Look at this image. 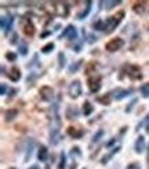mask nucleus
<instances>
[{
  "label": "nucleus",
  "mask_w": 149,
  "mask_h": 169,
  "mask_svg": "<svg viewBox=\"0 0 149 169\" xmlns=\"http://www.w3.org/2000/svg\"><path fill=\"white\" fill-rule=\"evenodd\" d=\"M123 17H124V13H123V11H120V13L116 14V15L107 18V21L104 22V31L107 32V33L113 32V31H115V28L119 25V22L122 21V18H123Z\"/></svg>",
  "instance_id": "obj_1"
},
{
  "label": "nucleus",
  "mask_w": 149,
  "mask_h": 169,
  "mask_svg": "<svg viewBox=\"0 0 149 169\" xmlns=\"http://www.w3.org/2000/svg\"><path fill=\"white\" fill-rule=\"evenodd\" d=\"M124 69H126V72H127V75H128V78H130V79L137 81V79H141V78H142L141 69H139V67H137V65L130 64V65H126V67H124Z\"/></svg>",
  "instance_id": "obj_2"
},
{
  "label": "nucleus",
  "mask_w": 149,
  "mask_h": 169,
  "mask_svg": "<svg viewBox=\"0 0 149 169\" xmlns=\"http://www.w3.org/2000/svg\"><path fill=\"white\" fill-rule=\"evenodd\" d=\"M123 44H124V42H123L120 38H115V39H110V40L105 44V49H107L108 51L113 53V51L120 50V49L123 47Z\"/></svg>",
  "instance_id": "obj_3"
},
{
  "label": "nucleus",
  "mask_w": 149,
  "mask_h": 169,
  "mask_svg": "<svg viewBox=\"0 0 149 169\" xmlns=\"http://www.w3.org/2000/svg\"><path fill=\"white\" fill-rule=\"evenodd\" d=\"M88 89L91 93H97L99 89H101V76L99 75H94V76H90L88 78Z\"/></svg>",
  "instance_id": "obj_4"
},
{
  "label": "nucleus",
  "mask_w": 149,
  "mask_h": 169,
  "mask_svg": "<svg viewBox=\"0 0 149 169\" xmlns=\"http://www.w3.org/2000/svg\"><path fill=\"white\" fill-rule=\"evenodd\" d=\"M82 94V84H80V81H74L71 83L69 86V96L72 98H77L79 96Z\"/></svg>",
  "instance_id": "obj_5"
},
{
  "label": "nucleus",
  "mask_w": 149,
  "mask_h": 169,
  "mask_svg": "<svg viewBox=\"0 0 149 169\" xmlns=\"http://www.w3.org/2000/svg\"><path fill=\"white\" fill-rule=\"evenodd\" d=\"M39 94H40V97L44 101H51L54 97V90L53 87H50V86H43V87H40Z\"/></svg>",
  "instance_id": "obj_6"
},
{
  "label": "nucleus",
  "mask_w": 149,
  "mask_h": 169,
  "mask_svg": "<svg viewBox=\"0 0 149 169\" xmlns=\"http://www.w3.org/2000/svg\"><path fill=\"white\" fill-rule=\"evenodd\" d=\"M8 78H10L12 82L20 81V78H21V71H20L17 67H12L10 69V72H8Z\"/></svg>",
  "instance_id": "obj_7"
},
{
  "label": "nucleus",
  "mask_w": 149,
  "mask_h": 169,
  "mask_svg": "<svg viewBox=\"0 0 149 169\" xmlns=\"http://www.w3.org/2000/svg\"><path fill=\"white\" fill-rule=\"evenodd\" d=\"M24 33L26 36H33L35 35V25L31 21H25V24H24Z\"/></svg>",
  "instance_id": "obj_8"
},
{
  "label": "nucleus",
  "mask_w": 149,
  "mask_h": 169,
  "mask_svg": "<svg viewBox=\"0 0 149 169\" xmlns=\"http://www.w3.org/2000/svg\"><path fill=\"white\" fill-rule=\"evenodd\" d=\"M66 38V36H69V39H74L76 38V28H74L73 25H69V26H66V29L62 32V35H61V38Z\"/></svg>",
  "instance_id": "obj_9"
},
{
  "label": "nucleus",
  "mask_w": 149,
  "mask_h": 169,
  "mask_svg": "<svg viewBox=\"0 0 149 169\" xmlns=\"http://www.w3.org/2000/svg\"><path fill=\"white\" fill-rule=\"evenodd\" d=\"M68 135L74 139H79L83 136V130L82 129H77V127H74V126H69L68 127Z\"/></svg>",
  "instance_id": "obj_10"
},
{
  "label": "nucleus",
  "mask_w": 149,
  "mask_h": 169,
  "mask_svg": "<svg viewBox=\"0 0 149 169\" xmlns=\"http://www.w3.org/2000/svg\"><path fill=\"white\" fill-rule=\"evenodd\" d=\"M47 157H48L47 147H46V146H40V147H39V152H37V158H39V161L44 162V161H47Z\"/></svg>",
  "instance_id": "obj_11"
},
{
  "label": "nucleus",
  "mask_w": 149,
  "mask_h": 169,
  "mask_svg": "<svg viewBox=\"0 0 149 169\" xmlns=\"http://www.w3.org/2000/svg\"><path fill=\"white\" fill-rule=\"evenodd\" d=\"M144 148H145V139H144V136H139L137 139V141H135V151L137 152H142Z\"/></svg>",
  "instance_id": "obj_12"
},
{
  "label": "nucleus",
  "mask_w": 149,
  "mask_h": 169,
  "mask_svg": "<svg viewBox=\"0 0 149 169\" xmlns=\"http://www.w3.org/2000/svg\"><path fill=\"white\" fill-rule=\"evenodd\" d=\"M93 111H94L93 104H91L90 101H84V104H83V114H84V115H90Z\"/></svg>",
  "instance_id": "obj_13"
},
{
  "label": "nucleus",
  "mask_w": 149,
  "mask_h": 169,
  "mask_svg": "<svg viewBox=\"0 0 149 169\" xmlns=\"http://www.w3.org/2000/svg\"><path fill=\"white\" fill-rule=\"evenodd\" d=\"M145 6H146L145 1H137V3H134V7H133V9H134L135 13H144Z\"/></svg>",
  "instance_id": "obj_14"
},
{
  "label": "nucleus",
  "mask_w": 149,
  "mask_h": 169,
  "mask_svg": "<svg viewBox=\"0 0 149 169\" xmlns=\"http://www.w3.org/2000/svg\"><path fill=\"white\" fill-rule=\"evenodd\" d=\"M77 116V108L76 107H69L68 108V111H66V118L68 119H73V118H76Z\"/></svg>",
  "instance_id": "obj_15"
},
{
  "label": "nucleus",
  "mask_w": 149,
  "mask_h": 169,
  "mask_svg": "<svg viewBox=\"0 0 149 169\" xmlns=\"http://www.w3.org/2000/svg\"><path fill=\"white\" fill-rule=\"evenodd\" d=\"M18 114V110H7L6 111V119L7 121H12Z\"/></svg>",
  "instance_id": "obj_16"
},
{
  "label": "nucleus",
  "mask_w": 149,
  "mask_h": 169,
  "mask_svg": "<svg viewBox=\"0 0 149 169\" xmlns=\"http://www.w3.org/2000/svg\"><path fill=\"white\" fill-rule=\"evenodd\" d=\"M90 6H91V1H87V7H86V10H83L82 13H79V14H77V18H79V20H83L86 15L88 14V11H90V9H91Z\"/></svg>",
  "instance_id": "obj_17"
},
{
  "label": "nucleus",
  "mask_w": 149,
  "mask_h": 169,
  "mask_svg": "<svg viewBox=\"0 0 149 169\" xmlns=\"http://www.w3.org/2000/svg\"><path fill=\"white\" fill-rule=\"evenodd\" d=\"M97 69V63H94V61H91V63L87 64V67H86V74L90 75L93 71H95Z\"/></svg>",
  "instance_id": "obj_18"
},
{
  "label": "nucleus",
  "mask_w": 149,
  "mask_h": 169,
  "mask_svg": "<svg viewBox=\"0 0 149 169\" xmlns=\"http://www.w3.org/2000/svg\"><path fill=\"white\" fill-rule=\"evenodd\" d=\"M139 92H141V94L144 96V97H149V83L142 84L139 87Z\"/></svg>",
  "instance_id": "obj_19"
},
{
  "label": "nucleus",
  "mask_w": 149,
  "mask_h": 169,
  "mask_svg": "<svg viewBox=\"0 0 149 169\" xmlns=\"http://www.w3.org/2000/svg\"><path fill=\"white\" fill-rule=\"evenodd\" d=\"M97 100H98V101H99V103H102V104H105V106H107V104H109V103H110V97H109V96H104V97H97Z\"/></svg>",
  "instance_id": "obj_20"
},
{
  "label": "nucleus",
  "mask_w": 149,
  "mask_h": 169,
  "mask_svg": "<svg viewBox=\"0 0 149 169\" xmlns=\"http://www.w3.org/2000/svg\"><path fill=\"white\" fill-rule=\"evenodd\" d=\"M130 93H131V90H122V92H119V93H117L116 98H117V100H122V98H124V97L128 96Z\"/></svg>",
  "instance_id": "obj_21"
},
{
  "label": "nucleus",
  "mask_w": 149,
  "mask_h": 169,
  "mask_svg": "<svg viewBox=\"0 0 149 169\" xmlns=\"http://www.w3.org/2000/svg\"><path fill=\"white\" fill-rule=\"evenodd\" d=\"M53 49H54V43H47V44L42 49V51L43 53H50Z\"/></svg>",
  "instance_id": "obj_22"
},
{
  "label": "nucleus",
  "mask_w": 149,
  "mask_h": 169,
  "mask_svg": "<svg viewBox=\"0 0 149 169\" xmlns=\"http://www.w3.org/2000/svg\"><path fill=\"white\" fill-rule=\"evenodd\" d=\"M82 63H83V61H77V63L74 64V65H71V67H69V74L76 72V71H77V68L80 67V64H82Z\"/></svg>",
  "instance_id": "obj_23"
},
{
  "label": "nucleus",
  "mask_w": 149,
  "mask_h": 169,
  "mask_svg": "<svg viewBox=\"0 0 149 169\" xmlns=\"http://www.w3.org/2000/svg\"><path fill=\"white\" fill-rule=\"evenodd\" d=\"M102 135H104V130H98V133H97L95 136L93 137V143H97V141H99V139L102 137Z\"/></svg>",
  "instance_id": "obj_24"
},
{
  "label": "nucleus",
  "mask_w": 149,
  "mask_h": 169,
  "mask_svg": "<svg viewBox=\"0 0 149 169\" xmlns=\"http://www.w3.org/2000/svg\"><path fill=\"white\" fill-rule=\"evenodd\" d=\"M65 165H66V164H65V154L62 152V154H61V159H59V165H58V168H59V169H64Z\"/></svg>",
  "instance_id": "obj_25"
},
{
  "label": "nucleus",
  "mask_w": 149,
  "mask_h": 169,
  "mask_svg": "<svg viewBox=\"0 0 149 169\" xmlns=\"http://www.w3.org/2000/svg\"><path fill=\"white\" fill-rule=\"evenodd\" d=\"M58 58H59V68H62V67L65 65V55L62 53H59Z\"/></svg>",
  "instance_id": "obj_26"
},
{
  "label": "nucleus",
  "mask_w": 149,
  "mask_h": 169,
  "mask_svg": "<svg viewBox=\"0 0 149 169\" xmlns=\"http://www.w3.org/2000/svg\"><path fill=\"white\" fill-rule=\"evenodd\" d=\"M126 169H141V166H139L137 162H131L130 165H127V168Z\"/></svg>",
  "instance_id": "obj_27"
},
{
  "label": "nucleus",
  "mask_w": 149,
  "mask_h": 169,
  "mask_svg": "<svg viewBox=\"0 0 149 169\" xmlns=\"http://www.w3.org/2000/svg\"><path fill=\"white\" fill-rule=\"evenodd\" d=\"M120 1H107V9H112V6H117Z\"/></svg>",
  "instance_id": "obj_28"
},
{
  "label": "nucleus",
  "mask_w": 149,
  "mask_h": 169,
  "mask_svg": "<svg viewBox=\"0 0 149 169\" xmlns=\"http://www.w3.org/2000/svg\"><path fill=\"white\" fill-rule=\"evenodd\" d=\"M7 60H10V61H14L15 60V54H12V53H7Z\"/></svg>",
  "instance_id": "obj_29"
},
{
  "label": "nucleus",
  "mask_w": 149,
  "mask_h": 169,
  "mask_svg": "<svg viewBox=\"0 0 149 169\" xmlns=\"http://www.w3.org/2000/svg\"><path fill=\"white\" fill-rule=\"evenodd\" d=\"M1 94H6V84H1Z\"/></svg>",
  "instance_id": "obj_30"
},
{
  "label": "nucleus",
  "mask_w": 149,
  "mask_h": 169,
  "mask_svg": "<svg viewBox=\"0 0 149 169\" xmlns=\"http://www.w3.org/2000/svg\"><path fill=\"white\" fill-rule=\"evenodd\" d=\"M15 42H17V35H14V36H12V40H11V43H12V44H14Z\"/></svg>",
  "instance_id": "obj_31"
},
{
  "label": "nucleus",
  "mask_w": 149,
  "mask_h": 169,
  "mask_svg": "<svg viewBox=\"0 0 149 169\" xmlns=\"http://www.w3.org/2000/svg\"><path fill=\"white\" fill-rule=\"evenodd\" d=\"M76 166H77L76 164H72V166H71V169H76Z\"/></svg>",
  "instance_id": "obj_32"
},
{
  "label": "nucleus",
  "mask_w": 149,
  "mask_h": 169,
  "mask_svg": "<svg viewBox=\"0 0 149 169\" xmlns=\"http://www.w3.org/2000/svg\"><path fill=\"white\" fill-rule=\"evenodd\" d=\"M29 169H39V168H37L36 165H33V166H31V168H29Z\"/></svg>",
  "instance_id": "obj_33"
},
{
  "label": "nucleus",
  "mask_w": 149,
  "mask_h": 169,
  "mask_svg": "<svg viewBox=\"0 0 149 169\" xmlns=\"http://www.w3.org/2000/svg\"><path fill=\"white\" fill-rule=\"evenodd\" d=\"M148 150H149V148H148ZM148 166H149V154H148Z\"/></svg>",
  "instance_id": "obj_34"
},
{
  "label": "nucleus",
  "mask_w": 149,
  "mask_h": 169,
  "mask_svg": "<svg viewBox=\"0 0 149 169\" xmlns=\"http://www.w3.org/2000/svg\"><path fill=\"white\" fill-rule=\"evenodd\" d=\"M46 169H50V166H46Z\"/></svg>",
  "instance_id": "obj_35"
}]
</instances>
